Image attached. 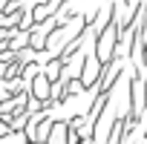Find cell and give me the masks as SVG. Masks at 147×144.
<instances>
[{
	"label": "cell",
	"mask_w": 147,
	"mask_h": 144,
	"mask_svg": "<svg viewBox=\"0 0 147 144\" xmlns=\"http://www.w3.org/2000/svg\"><path fill=\"white\" fill-rule=\"evenodd\" d=\"M43 72H46V78H49V81L58 84V81L63 78V61H61V58H52L49 63H43Z\"/></svg>",
	"instance_id": "obj_4"
},
{
	"label": "cell",
	"mask_w": 147,
	"mask_h": 144,
	"mask_svg": "<svg viewBox=\"0 0 147 144\" xmlns=\"http://www.w3.org/2000/svg\"><path fill=\"white\" fill-rule=\"evenodd\" d=\"M29 98H32V92L23 89V92H18V95H12V98H6V101H0V115H15V112L26 110V107H29Z\"/></svg>",
	"instance_id": "obj_2"
},
{
	"label": "cell",
	"mask_w": 147,
	"mask_h": 144,
	"mask_svg": "<svg viewBox=\"0 0 147 144\" xmlns=\"http://www.w3.org/2000/svg\"><path fill=\"white\" fill-rule=\"evenodd\" d=\"M29 144H46V141H29Z\"/></svg>",
	"instance_id": "obj_5"
},
{
	"label": "cell",
	"mask_w": 147,
	"mask_h": 144,
	"mask_svg": "<svg viewBox=\"0 0 147 144\" xmlns=\"http://www.w3.org/2000/svg\"><path fill=\"white\" fill-rule=\"evenodd\" d=\"M52 89H55V81L46 78V72H40V75L32 81V95L40 98V101H49L52 98Z\"/></svg>",
	"instance_id": "obj_3"
},
{
	"label": "cell",
	"mask_w": 147,
	"mask_h": 144,
	"mask_svg": "<svg viewBox=\"0 0 147 144\" xmlns=\"http://www.w3.org/2000/svg\"><path fill=\"white\" fill-rule=\"evenodd\" d=\"M118 43H121V26H118V20H113L101 35H98V40H95V55L104 61V63H113L115 58H118Z\"/></svg>",
	"instance_id": "obj_1"
}]
</instances>
